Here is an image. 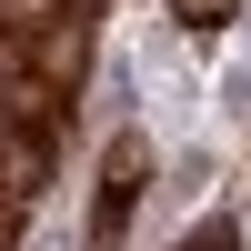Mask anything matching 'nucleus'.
Masks as SVG:
<instances>
[{"mask_svg": "<svg viewBox=\"0 0 251 251\" xmlns=\"http://www.w3.org/2000/svg\"><path fill=\"white\" fill-rule=\"evenodd\" d=\"M131 201H141V151H121L111 171H100V201H91V251H121V231H131Z\"/></svg>", "mask_w": 251, "mask_h": 251, "instance_id": "1", "label": "nucleus"}, {"mask_svg": "<svg viewBox=\"0 0 251 251\" xmlns=\"http://www.w3.org/2000/svg\"><path fill=\"white\" fill-rule=\"evenodd\" d=\"M181 20H191V30H221V20H231V0H171Z\"/></svg>", "mask_w": 251, "mask_h": 251, "instance_id": "2", "label": "nucleus"}, {"mask_svg": "<svg viewBox=\"0 0 251 251\" xmlns=\"http://www.w3.org/2000/svg\"><path fill=\"white\" fill-rule=\"evenodd\" d=\"M181 251H241V231H231V221H211V231H201V241H181Z\"/></svg>", "mask_w": 251, "mask_h": 251, "instance_id": "3", "label": "nucleus"}]
</instances>
